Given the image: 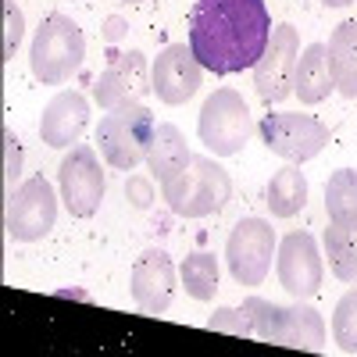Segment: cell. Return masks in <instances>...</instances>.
Wrapping results in <instances>:
<instances>
[{
  "instance_id": "2e32d148",
  "label": "cell",
  "mask_w": 357,
  "mask_h": 357,
  "mask_svg": "<svg viewBox=\"0 0 357 357\" xmlns=\"http://www.w3.org/2000/svg\"><path fill=\"white\" fill-rule=\"evenodd\" d=\"M86 126H89V100L75 89H61L40 114V139L54 151H65V146L79 143Z\"/></svg>"
},
{
  "instance_id": "d6986e66",
  "label": "cell",
  "mask_w": 357,
  "mask_h": 357,
  "mask_svg": "<svg viewBox=\"0 0 357 357\" xmlns=\"http://www.w3.org/2000/svg\"><path fill=\"white\" fill-rule=\"evenodd\" d=\"M190 161H193V154H190V146H186V136L178 132V126L161 122L154 129L151 151H146V168L154 172L158 183H168V178H175Z\"/></svg>"
},
{
  "instance_id": "44dd1931",
  "label": "cell",
  "mask_w": 357,
  "mask_h": 357,
  "mask_svg": "<svg viewBox=\"0 0 357 357\" xmlns=\"http://www.w3.org/2000/svg\"><path fill=\"white\" fill-rule=\"evenodd\" d=\"M325 211L329 222L357 232V168H336L325 183Z\"/></svg>"
},
{
  "instance_id": "f1b7e54d",
  "label": "cell",
  "mask_w": 357,
  "mask_h": 357,
  "mask_svg": "<svg viewBox=\"0 0 357 357\" xmlns=\"http://www.w3.org/2000/svg\"><path fill=\"white\" fill-rule=\"evenodd\" d=\"M126 29H129V22H126V18H118V15H111V18L104 22V33H100V36H104L107 43H118V40L126 36Z\"/></svg>"
},
{
  "instance_id": "52a82bcc",
  "label": "cell",
  "mask_w": 357,
  "mask_h": 357,
  "mask_svg": "<svg viewBox=\"0 0 357 357\" xmlns=\"http://www.w3.org/2000/svg\"><path fill=\"white\" fill-rule=\"evenodd\" d=\"M264 146L272 154L301 165L311 161L314 154H321L329 146V126L314 114H301V111H272L261 118L257 126Z\"/></svg>"
},
{
  "instance_id": "7c38bea8",
  "label": "cell",
  "mask_w": 357,
  "mask_h": 357,
  "mask_svg": "<svg viewBox=\"0 0 357 357\" xmlns=\"http://www.w3.org/2000/svg\"><path fill=\"white\" fill-rule=\"evenodd\" d=\"M275 272H279V282L286 293H293L296 301H307L321 289V254H318V243L311 232H289L286 240L279 243V254H275Z\"/></svg>"
},
{
  "instance_id": "4dcf8cb0",
  "label": "cell",
  "mask_w": 357,
  "mask_h": 357,
  "mask_svg": "<svg viewBox=\"0 0 357 357\" xmlns=\"http://www.w3.org/2000/svg\"><path fill=\"white\" fill-rule=\"evenodd\" d=\"M129 4H143V0H129Z\"/></svg>"
},
{
  "instance_id": "9a60e30c",
  "label": "cell",
  "mask_w": 357,
  "mask_h": 357,
  "mask_svg": "<svg viewBox=\"0 0 357 357\" xmlns=\"http://www.w3.org/2000/svg\"><path fill=\"white\" fill-rule=\"evenodd\" d=\"M151 82H146V54L143 50H122V54H111V65L97 75L93 82V100L111 111L126 100H139Z\"/></svg>"
},
{
  "instance_id": "6da1fadb",
  "label": "cell",
  "mask_w": 357,
  "mask_h": 357,
  "mask_svg": "<svg viewBox=\"0 0 357 357\" xmlns=\"http://www.w3.org/2000/svg\"><path fill=\"white\" fill-rule=\"evenodd\" d=\"M272 40L264 0H197L190 11V50L204 72L236 75L254 68Z\"/></svg>"
},
{
  "instance_id": "83f0119b",
  "label": "cell",
  "mask_w": 357,
  "mask_h": 357,
  "mask_svg": "<svg viewBox=\"0 0 357 357\" xmlns=\"http://www.w3.org/2000/svg\"><path fill=\"white\" fill-rule=\"evenodd\" d=\"M126 197H129L136 207H151V204H154V186H151V178H146V175H132L129 183H126Z\"/></svg>"
},
{
  "instance_id": "4fadbf2b",
  "label": "cell",
  "mask_w": 357,
  "mask_h": 357,
  "mask_svg": "<svg viewBox=\"0 0 357 357\" xmlns=\"http://www.w3.org/2000/svg\"><path fill=\"white\" fill-rule=\"evenodd\" d=\"M200 61L186 43H168L151 65V89L158 93L161 104H186L197 89H200Z\"/></svg>"
},
{
  "instance_id": "7402d4cb",
  "label": "cell",
  "mask_w": 357,
  "mask_h": 357,
  "mask_svg": "<svg viewBox=\"0 0 357 357\" xmlns=\"http://www.w3.org/2000/svg\"><path fill=\"white\" fill-rule=\"evenodd\" d=\"M321 243H325V257H329L333 275L347 286H357V232L329 222V229L321 232Z\"/></svg>"
},
{
  "instance_id": "ba28073f",
  "label": "cell",
  "mask_w": 357,
  "mask_h": 357,
  "mask_svg": "<svg viewBox=\"0 0 357 357\" xmlns=\"http://www.w3.org/2000/svg\"><path fill=\"white\" fill-rule=\"evenodd\" d=\"M57 222V193L43 175H33L4 197V232L18 243H36Z\"/></svg>"
},
{
  "instance_id": "cb8c5ba5",
  "label": "cell",
  "mask_w": 357,
  "mask_h": 357,
  "mask_svg": "<svg viewBox=\"0 0 357 357\" xmlns=\"http://www.w3.org/2000/svg\"><path fill=\"white\" fill-rule=\"evenodd\" d=\"M333 340L340 350L357 354V286H350L333 311Z\"/></svg>"
},
{
  "instance_id": "5bb4252c",
  "label": "cell",
  "mask_w": 357,
  "mask_h": 357,
  "mask_svg": "<svg viewBox=\"0 0 357 357\" xmlns=\"http://www.w3.org/2000/svg\"><path fill=\"white\" fill-rule=\"evenodd\" d=\"M132 301L143 314H165L175 301V264L165 250L151 247L132 261Z\"/></svg>"
},
{
  "instance_id": "ffe728a7",
  "label": "cell",
  "mask_w": 357,
  "mask_h": 357,
  "mask_svg": "<svg viewBox=\"0 0 357 357\" xmlns=\"http://www.w3.org/2000/svg\"><path fill=\"white\" fill-rule=\"evenodd\" d=\"M264 204L272 207L275 218H293L296 211H304V204H307V178H304V172L296 168L293 161L282 165L272 178H268Z\"/></svg>"
},
{
  "instance_id": "8992f818",
  "label": "cell",
  "mask_w": 357,
  "mask_h": 357,
  "mask_svg": "<svg viewBox=\"0 0 357 357\" xmlns=\"http://www.w3.org/2000/svg\"><path fill=\"white\" fill-rule=\"evenodd\" d=\"M250 107L236 89H215L197 118V136L215 158L240 154L250 139Z\"/></svg>"
},
{
  "instance_id": "ac0fdd59",
  "label": "cell",
  "mask_w": 357,
  "mask_h": 357,
  "mask_svg": "<svg viewBox=\"0 0 357 357\" xmlns=\"http://www.w3.org/2000/svg\"><path fill=\"white\" fill-rule=\"evenodd\" d=\"M329 72H333V86L343 97L357 100V18H347L333 29L329 36Z\"/></svg>"
},
{
  "instance_id": "5b68a950",
  "label": "cell",
  "mask_w": 357,
  "mask_h": 357,
  "mask_svg": "<svg viewBox=\"0 0 357 357\" xmlns=\"http://www.w3.org/2000/svg\"><path fill=\"white\" fill-rule=\"evenodd\" d=\"M86 61V40H82V29L54 11L40 22L33 47H29V68L43 86H65Z\"/></svg>"
},
{
  "instance_id": "d4e9b609",
  "label": "cell",
  "mask_w": 357,
  "mask_h": 357,
  "mask_svg": "<svg viewBox=\"0 0 357 357\" xmlns=\"http://www.w3.org/2000/svg\"><path fill=\"white\" fill-rule=\"evenodd\" d=\"M0 11H4V40H0V61H11L22 36H25V15L22 8L15 4V0H4L0 4Z\"/></svg>"
},
{
  "instance_id": "9c48e42d",
  "label": "cell",
  "mask_w": 357,
  "mask_h": 357,
  "mask_svg": "<svg viewBox=\"0 0 357 357\" xmlns=\"http://www.w3.org/2000/svg\"><path fill=\"white\" fill-rule=\"evenodd\" d=\"M279 250L275 229L264 218H240L229 232L225 261L229 272L240 286H261L264 275L272 272V254Z\"/></svg>"
},
{
  "instance_id": "e0dca14e",
  "label": "cell",
  "mask_w": 357,
  "mask_h": 357,
  "mask_svg": "<svg viewBox=\"0 0 357 357\" xmlns=\"http://www.w3.org/2000/svg\"><path fill=\"white\" fill-rule=\"evenodd\" d=\"M333 72H329V47L325 43H311L304 47L301 61H296V75H293V93L301 97V104L314 107L333 93Z\"/></svg>"
},
{
  "instance_id": "7a4b0ae2",
  "label": "cell",
  "mask_w": 357,
  "mask_h": 357,
  "mask_svg": "<svg viewBox=\"0 0 357 357\" xmlns=\"http://www.w3.org/2000/svg\"><path fill=\"white\" fill-rule=\"evenodd\" d=\"M161 197L178 218H207L229 204L232 178L215 158L193 154V161L175 178L161 183Z\"/></svg>"
},
{
  "instance_id": "4316f807",
  "label": "cell",
  "mask_w": 357,
  "mask_h": 357,
  "mask_svg": "<svg viewBox=\"0 0 357 357\" xmlns=\"http://www.w3.org/2000/svg\"><path fill=\"white\" fill-rule=\"evenodd\" d=\"M0 139H4V197H11L18 175H22V146H18V136L8 126L0 129Z\"/></svg>"
},
{
  "instance_id": "3957f363",
  "label": "cell",
  "mask_w": 357,
  "mask_h": 357,
  "mask_svg": "<svg viewBox=\"0 0 357 357\" xmlns=\"http://www.w3.org/2000/svg\"><path fill=\"white\" fill-rule=\"evenodd\" d=\"M154 114L143 100H126L111 111L100 114L97 122V146L111 168L118 172H132L136 165L146 161V151H151L154 139Z\"/></svg>"
},
{
  "instance_id": "f546056e",
  "label": "cell",
  "mask_w": 357,
  "mask_h": 357,
  "mask_svg": "<svg viewBox=\"0 0 357 357\" xmlns=\"http://www.w3.org/2000/svg\"><path fill=\"white\" fill-rule=\"evenodd\" d=\"M325 8H347V4H354V0H321Z\"/></svg>"
},
{
  "instance_id": "603a6c76",
  "label": "cell",
  "mask_w": 357,
  "mask_h": 357,
  "mask_svg": "<svg viewBox=\"0 0 357 357\" xmlns=\"http://www.w3.org/2000/svg\"><path fill=\"white\" fill-rule=\"evenodd\" d=\"M178 279H183V286H186V293L193 296V301L207 304L218 289V261H215V254H207V250L190 254L183 261V268H178Z\"/></svg>"
},
{
  "instance_id": "8fae6325",
  "label": "cell",
  "mask_w": 357,
  "mask_h": 357,
  "mask_svg": "<svg viewBox=\"0 0 357 357\" xmlns=\"http://www.w3.org/2000/svg\"><path fill=\"white\" fill-rule=\"evenodd\" d=\"M296 61H301V36L289 22H279L272 29V40H268L261 61L254 65V89L264 104H279L293 93Z\"/></svg>"
},
{
  "instance_id": "484cf974",
  "label": "cell",
  "mask_w": 357,
  "mask_h": 357,
  "mask_svg": "<svg viewBox=\"0 0 357 357\" xmlns=\"http://www.w3.org/2000/svg\"><path fill=\"white\" fill-rule=\"evenodd\" d=\"M211 333H229V336H254V325L243 314V307H218L211 318L204 321Z\"/></svg>"
},
{
  "instance_id": "277c9868",
  "label": "cell",
  "mask_w": 357,
  "mask_h": 357,
  "mask_svg": "<svg viewBox=\"0 0 357 357\" xmlns=\"http://www.w3.org/2000/svg\"><path fill=\"white\" fill-rule=\"evenodd\" d=\"M243 314L254 325V336L264 343L296 347V350H321L325 347V318L311 304H272L264 296H247Z\"/></svg>"
},
{
  "instance_id": "30bf717a",
  "label": "cell",
  "mask_w": 357,
  "mask_h": 357,
  "mask_svg": "<svg viewBox=\"0 0 357 357\" xmlns=\"http://www.w3.org/2000/svg\"><path fill=\"white\" fill-rule=\"evenodd\" d=\"M57 190H61V200H65L72 218H93L100 211V200L107 193V178L100 172L93 146L79 143L65 154L61 168H57Z\"/></svg>"
}]
</instances>
